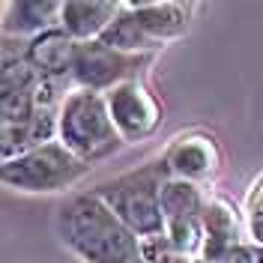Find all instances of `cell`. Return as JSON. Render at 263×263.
Wrapping results in <instances>:
<instances>
[{
  "label": "cell",
  "mask_w": 263,
  "mask_h": 263,
  "mask_svg": "<svg viewBox=\"0 0 263 263\" xmlns=\"http://www.w3.org/2000/svg\"><path fill=\"white\" fill-rule=\"evenodd\" d=\"M60 239L81 263H138L144 242L90 189L60 210Z\"/></svg>",
  "instance_id": "cell-1"
},
{
  "label": "cell",
  "mask_w": 263,
  "mask_h": 263,
  "mask_svg": "<svg viewBox=\"0 0 263 263\" xmlns=\"http://www.w3.org/2000/svg\"><path fill=\"white\" fill-rule=\"evenodd\" d=\"M171 174L164 162H149L138 171L120 174L114 180L99 182L96 192L114 215L144 242L153 236H164V213H162V185Z\"/></svg>",
  "instance_id": "cell-2"
},
{
  "label": "cell",
  "mask_w": 263,
  "mask_h": 263,
  "mask_svg": "<svg viewBox=\"0 0 263 263\" xmlns=\"http://www.w3.org/2000/svg\"><path fill=\"white\" fill-rule=\"evenodd\" d=\"M57 141L87 164L102 162L111 153H117L123 138H120L114 120H111L105 93L72 87L66 93L63 105H60Z\"/></svg>",
  "instance_id": "cell-3"
},
{
  "label": "cell",
  "mask_w": 263,
  "mask_h": 263,
  "mask_svg": "<svg viewBox=\"0 0 263 263\" xmlns=\"http://www.w3.org/2000/svg\"><path fill=\"white\" fill-rule=\"evenodd\" d=\"M87 171H90L87 162H81L60 141H51L12 162H3L0 177L9 189H18V192H60L81 182Z\"/></svg>",
  "instance_id": "cell-4"
},
{
  "label": "cell",
  "mask_w": 263,
  "mask_h": 263,
  "mask_svg": "<svg viewBox=\"0 0 263 263\" xmlns=\"http://www.w3.org/2000/svg\"><path fill=\"white\" fill-rule=\"evenodd\" d=\"M203 185L189 180L167 177L162 185V213L167 242L189 260H200L203 251V206H206Z\"/></svg>",
  "instance_id": "cell-5"
},
{
  "label": "cell",
  "mask_w": 263,
  "mask_h": 263,
  "mask_svg": "<svg viewBox=\"0 0 263 263\" xmlns=\"http://www.w3.org/2000/svg\"><path fill=\"white\" fill-rule=\"evenodd\" d=\"M149 63V54H123V51L105 45L102 39L81 42L75 69H72V84L78 90H96L108 93L117 84L138 78V72Z\"/></svg>",
  "instance_id": "cell-6"
},
{
  "label": "cell",
  "mask_w": 263,
  "mask_h": 263,
  "mask_svg": "<svg viewBox=\"0 0 263 263\" xmlns=\"http://www.w3.org/2000/svg\"><path fill=\"white\" fill-rule=\"evenodd\" d=\"M105 99H108V111H111V120H114L123 144L144 141L162 123V105L141 78L117 84L114 90L105 93Z\"/></svg>",
  "instance_id": "cell-7"
},
{
  "label": "cell",
  "mask_w": 263,
  "mask_h": 263,
  "mask_svg": "<svg viewBox=\"0 0 263 263\" xmlns=\"http://www.w3.org/2000/svg\"><path fill=\"white\" fill-rule=\"evenodd\" d=\"M162 162L171 177L203 185L206 180H213L218 174L221 153H218V144H215L213 135L189 132V135H180V138L171 141V147L164 149Z\"/></svg>",
  "instance_id": "cell-8"
},
{
  "label": "cell",
  "mask_w": 263,
  "mask_h": 263,
  "mask_svg": "<svg viewBox=\"0 0 263 263\" xmlns=\"http://www.w3.org/2000/svg\"><path fill=\"white\" fill-rule=\"evenodd\" d=\"M203 251L200 260L218 263L228 251H233L236 246L248 242L246 221L239 218V213L233 210V203L224 197H210L203 206Z\"/></svg>",
  "instance_id": "cell-9"
},
{
  "label": "cell",
  "mask_w": 263,
  "mask_h": 263,
  "mask_svg": "<svg viewBox=\"0 0 263 263\" xmlns=\"http://www.w3.org/2000/svg\"><path fill=\"white\" fill-rule=\"evenodd\" d=\"M24 57L36 69L39 78L72 81V69H75V57H78V42L63 27H54V30L30 39L27 48H24Z\"/></svg>",
  "instance_id": "cell-10"
},
{
  "label": "cell",
  "mask_w": 263,
  "mask_h": 263,
  "mask_svg": "<svg viewBox=\"0 0 263 263\" xmlns=\"http://www.w3.org/2000/svg\"><path fill=\"white\" fill-rule=\"evenodd\" d=\"M120 12L123 3L114 0H66L60 6V27L81 45L102 39V33L114 24Z\"/></svg>",
  "instance_id": "cell-11"
},
{
  "label": "cell",
  "mask_w": 263,
  "mask_h": 263,
  "mask_svg": "<svg viewBox=\"0 0 263 263\" xmlns=\"http://www.w3.org/2000/svg\"><path fill=\"white\" fill-rule=\"evenodd\" d=\"M126 6L135 15V21L141 24V30L147 33L156 45L182 36L185 27H189V12H192L189 3H174V0L149 3V0H144V3H126Z\"/></svg>",
  "instance_id": "cell-12"
},
{
  "label": "cell",
  "mask_w": 263,
  "mask_h": 263,
  "mask_svg": "<svg viewBox=\"0 0 263 263\" xmlns=\"http://www.w3.org/2000/svg\"><path fill=\"white\" fill-rule=\"evenodd\" d=\"M60 6L54 0H9L3 3V30L9 36H42L54 30V24L60 27Z\"/></svg>",
  "instance_id": "cell-13"
},
{
  "label": "cell",
  "mask_w": 263,
  "mask_h": 263,
  "mask_svg": "<svg viewBox=\"0 0 263 263\" xmlns=\"http://www.w3.org/2000/svg\"><path fill=\"white\" fill-rule=\"evenodd\" d=\"M102 42L117 51H123V54H149L153 48H159L147 33L141 30V24L135 21V15L129 12L126 3H123V12L117 15V21L102 33Z\"/></svg>",
  "instance_id": "cell-14"
},
{
  "label": "cell",
  "mask_w": 263,
  "mask_h": 263,
  "mask_svg": "<svg viewBox=\"0 0 263 263\" xmlns=\"http://www.w3.org/2000/svg\"><path fill=\"white\" fill-rule=\"evenodd\" d=\"M246 230H248V242H251L254 248H263V210H257V206H248Z\"/></svg>",
  "instance_id": "cell-15"
},
{
  "label": "cell",
  "mask_w": 263,
  "mask_h": 263,
  "mask_svg": "<svg viewBox=\"0 0 263 263\" xmlns=\"http://www.w3.org/2000/svg\"><path fill=\"white\" fill-rule=\"evenodd\" d=\"M218 263H257L254 260V246L251 242H242V246H236L233 251H228Z\"/></svg>",
  "instance_id": "cell-16"
},
{
  "label": "cell",
  "mask_w": 263,
  "mask_h": 263,
  "mask_svg": "<svg viewBox=\"0 0 263 263\" xmlns=\"http://www.w3.org/2000/svg\"><path fill=\"white\" fill-rule=\"evenodd\" d=\"M248 206H257V210H263V180L251 189V197H248Z\"/></svg>",
  "instance_id": "cell-17"
},
{
  "label": "cell",
  "mask_w": 263,
  "mask_h": 263,
  "mask_svg": "<svg viewBox=\"0 0 263 263\" xmlns=\"http://www.w3.org/2000/svg\"><path fill=\"white\" fill-rule=\"evenodd\" d=\"M254 260L263 263V248H254Z\"/></svg>",
  "instance_id": "cell-18"
},
{
  "label": "cell",
  "mask_w": 263,
  "mask_h": 263,
  "mask_svg": "<svg viewBox=\"0 0 263 263\" xmlns=\"http://www.w3.org/2000/svg\"><path fill=\"white\" fill-rule=\"evenodd\" d=\"M138 263H153V260H147V257H141V260H138Z\"/></svg>",
  "instance_id": "cell-19"
},
{
  "label": "cell",
  "mask_w": 263,
  "mask_h": 263,
  "mask_svg": "<svg viewBox=\"0 0 263 263\" xmlns=\"http://www.w3.org/2000/svg\"><path fill=\"white\" fill-rule=\"evenodd\" d=\"M192 263H206V260H192Z\"/></svg>",
  "instance_id": "cell-20"
}]
</instances>
